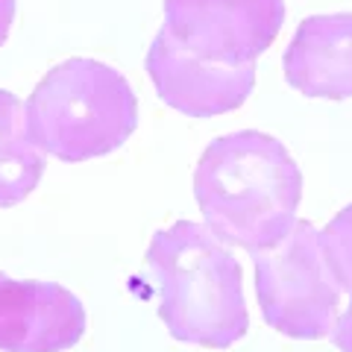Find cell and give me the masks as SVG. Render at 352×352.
Returning <instances> with one entry per match:
<instances>
[{"instance_id":"obj_1","label":"cell","mask_w":352,"mask_h":352,"mask_svg":"<svg viewBox=\"0 0 352 352\" xmlns=\"http://www.w3.org/2000/svg\"><path fill=\"white\" fill-rule=\"evenodd\" d=\"M203 220L229 247L267 250L291 232L302 200V173L279 138L241 129L214 138L194 170Z\"/></svg>"},{"instance_id":"obj_2","label":"cell","mask_w":352,"mask_h":352,"mask_svg":"<svg viewBox=\"0 0 352 352\" xmlns=\"http://www.w3.org/2000/svg\"><path fill=\"white\" fill-rule=\"evenodd\" d=\"M144 264L159 282V314L170 338L226 349L250 332L241 264L206 223L179 220L156 232Z\"/></svg>"},{"instance_id":"obj_3","label":"cell","mask_w":352,"mask_h":352,"mask_svg":"<svg viewBox=\"0 0 352 352\" xmlns=\"http://www.w3.org/2000/svg\"><path fill=\"white\" fill-rule=\"evenodd\" d=\"M27 132L44 156L100 159L124 147L138 126V97L124 74L97 59H68L24 103Z\"/></svg>"},{"instance_id":"obj_4","label":"cell","mask_w":352,"mask_h":352,"mask_svg":"<svg viewBox=\"0 0 352 352\" xmlns=\"http://www.w3.org/2000/svg\"><path fill=\"white\" fill-rule=\"evenodd\" d=\"M252 261L256 296L270 329L296 340H317L332 332L340 288L314 223L296 220L279 244L252 252Z\"/></svg>"},{"instance_id":"obj_5","label":"cell","mask_w":352,"mask_h":352,"mask_svg":"<svg viewBox=\"0 0 352 352\" xmlns=\"http://www.w3.org/2000/svg\"><path fill=\"white\" fill-rule=\"evenodd\" d=\"M285 0H164V27L206 62L250 65L276 41Z\"/></svg>"},{"instance_id":"obj_6","label":"cell","mask_w":352,"mask_h":352,"mask_svg":"<svg viewBox=\"0 0 352 352\" xmlns=\"http://www.w3.org/2000/svg\"><path fill=\"white\" fill-rule=\"evenodd\" d=\"M147 74L162 103L188 118H214L244 106L256 88V62L220 65L194 56L168 30H159L147 50Z\"/></svg>"},{"instance_id":"obj_7","label":"cell","mask_w":352,"mask_h":352,"mask_svg":"<svg viewBox=\"0 0 352 352\" xmlns=\"http://www.w3.org/2000/svg\"><path fill=\"white\" fill-rule=\"evenodd\" d=\"M85 323L82 302L62 285L0 276V352H65Z\"/></svg>"},{"instance_id":"obj_8","label":"cell","mask_w":352,"mask_h":352,"mask_svg":"<svg viewBox=\"0 0 352 352\" xmlns=\"http://www.w3.org/2000/svg\"><path fill=\"white\" fill-rule=\"evenodd\" d=\"M285 80L305 97H352V12L311 15L282 56Z\"/></svg>"},{"instance_id":"obj_9","label":"cell","mask_w":352,"mask_h":352,"mask_svg":"<svg viewBox=\"0 0 352 352\" xmlns=\"http://www.w3.org/2000/svg\"><path fill=\"white\" fill-rule=\"evenodd\" d=\"M44 153L27 132L24 103L0 88V208L24 203L44 176Z\"/></svg>"},{"instance_id":"obj_10","label":"cell","mask_w":352,"mask_h":352,"mask_svg":"<svg viewBox=\"0 0 352 352\" xmlns=\"http://www.w3.org/2000/svg\"><path fill=\"white\" fill-rule=\"evenodd\" d=\"M320 244L338 288L352 300V203L320 229Z\"/></svg>"},{"instance_id":"obj_11","label":"cell","mask_w":352,"mask_h":352,"mask_svg":"<svg viewBox=\"0 0 352 352\" xmlns=\"http://www.w3.org/2000/svg\"><path fill=\"white\" fill-rule=\"evenodd\" d=\"M332 340H335V346L340 352H352V302L346 305V311L344 314H338L335 317V323H332Z\"/></svg>"},{"instance_id":"obj_12","label":"cell","mask_w":352,"mask_h":352,"mask_svg":"<svg viewBox=\"0 0 352 352\" xmlns=\"http://www.w3.org/2000/svg\"><path fill=\"white\" fill-rule=\"evenodd\" d=\"M12 21H15V0H0V47L9 38Z\"/></svg>"},{"instance_id":"obj_13","label":"cell","mask_w":352,"mask_h":352,"mask_svg":"<svg viewBox=\"0 0 352 352\" xmlns=\"http://www.w3.org/2000/svg\"><path fill=\"white\" fill-rule=\"evenodd\" d=\"M0 276H3V273H0Z\"/></svg>"}]
</instances>
